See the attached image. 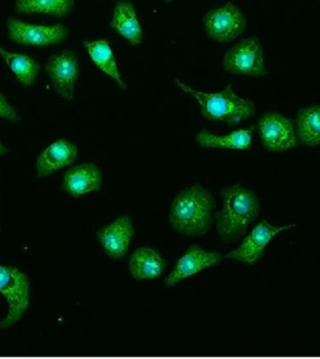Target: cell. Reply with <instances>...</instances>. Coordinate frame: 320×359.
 <instances>
[{
	"instance_id": "5b68a950",
	"label": "cell",
	"mask_w": 320,
	"mask_h": 359,
	"mask_svg": "<svg viewBox=\"0 0 320 359\" xmlns=\"http://www.w3.org/2000/svg\"><path fill=\"white\" fill-rule=\"evenodd\" d=\"M225 70L230 74L263 77L269 74L264 61L260 39L250 36L241 39L224 56Z\"/></svg>"
},
{
	"instance_id": "ffe728a7",
	"label": "cell",
	"mask_w": 320,
	"mask_h": 359,
	"mask_svg": "<svg viewBox=\"0 0 320 359\" xmlns=\"http://www.w3.org/2000/svg\"><path fill=\"white\" fill-rule=\"evenodd\" d=\"M0 57L10 67L19 83L25 86H32L35 83L39 66L30 56L8 52L0 46Z\"/></svg>"
},
{
	"instance_id": "8992f818",
	"label": "cell",
	"mask_w": 320,
	"mask_h": 359,
	"mask_svg": "<svg viewBox=\"0 0 320 359\" xmlns=\"http://www.w3.org/2000/svg\"><path fill=\"white\" fill-rule=\"evenodd\" d=\"M261 143L269 151L281 153L299 145L293 121L277 111L262 114L258 122Z\"/></svg>"
},
{
	"instance_id": "9a60e30c",
	"label": "cell",
	"mask_w": 320,
	"mask_h": 359,
	"mask_svg": "<svg viewBox=\"0 0 320 359\" xmlns=\"http://www.w3.org/2000/svg\"><path fill=\"white\" fill-rule=\"evenodd\" d=\"M167 266V262L156 250L151 247H140L132 252L128 268L134 279L153 280L160 277Z\"/></svg>"
},
{
	"instance_id": "5bb4252c",
	"label": "cell",
	"mask_w": 320,
	"mask_h": 359,
	"mask_svg": "<svg viewBox=\"0 0 320 359\" xmlns=\"http://www.w3.org/2000/svg\"><path fill=\"white\" fill-rule=\"evenodd\" d=\"M78 148L74 143L60 139L48 146L36 159V173L39 177H46L72 165L77 159Z\"/></svg>"
},
{
	"instance_id": "d6986e66",
	"label": "cell",
	"mask_w": 320,
	"mask_h": 359,
	"mask_svg": "<svg viewBox=\"0 0 320 359\" xmlns=\"http://www.w3.org/2000/svg\"><path fill=\"white\" fill-rule=\"evenodd\" d=\"M84 45L95 66L101 72L114 79L121 88L126 89V84L118 69L116 60L109 46V42L106 39H98V41H84Z\"/></svg>"
},
{
	"instance_id": "2e32d148",
	"label": "cell",
	"mask_w": 320,
	"mask_h": 359,
	"mask_svg": "<svg viewBox=\"0 0 320 359\" xmlns=\"http://www.w3.org/2000/svg\"><path fill=\"white\" fill-rule=\"evenodd\" d=\"M112 28L131 42L139 45L142 41V29L138 18L136 8L132 3L122 0L117 2L112 16Z\"/></svg>"
},
{
	"instance_id": "44dd1931",
	"label": "cell",
	"mask_w": 320,
	"mask_h": 359,
	"mask_svg": "<svg viewBox=\"0 0 320 359\" xmlns=\"http://www.w3.org/2000/svg\"><path fill=\"white\" fill-rule=\"evenodd\" d=\"M74 0H16L15 11L18 13H44L65 17L72 11Z\"/></svg>"
},
{
	"instance_id": "9c48e42d",
	"label": "cell",
	"mask_w": 320,
	"mask_h": 359,
	"mask_svg": "<svg viewBox=\"0 0 320 359\" xmlns=\"http://www.w3.org/2000/svg\"><path fill=\"white\" fill-rule=\"evenodd\" d=\"M8 29L11 41L28 46L58 44L69 35V29L63 25H32L14 18L8 20Z\"/></svg>"
},
{
	"instance_id": "6da1fadb",
	"label": "cell",
	"mask_w": 320,
	"mask_h": 359,
	"mask_svg": "<svg viewBox=\"0 0 320 359\" xmlns=\"http://www.w3.org/2000/svg\"><path fill=\"white\" fill-rule=\"evenodd\" d=\"M215 208V198L206 188L199 184L185 188L171 203V226L176 232L187 237L206 234L212 226Z\"/></svg>"
},
{
	"instance_id": "52a82bcc",
	"label": "cell",
	"mask_w": 320,
	"mask_h": 359,
	"mask_svg": "<svg viewBox=\"0 0 320 359\" xmlns=\"http://www.w3.org/2000/svg\"><path fill=\"white\" fill-rule=\"evenodd\" d=\"M246 24L243 11L232 2L208 11L204 18L207 36L220 43H229L240 36L246 30Z\"/></svg>"
},
{
	"instance_id": "ac0fdd59",
	"label": "cell",
	"mask_w": 320,
	"mask_h": 359,
	"mask_svg": "<svg viewBox=\"0 0 320 359\" xmlns=\"http://www.w3.org/2000/svg\"><path fill=\"white\" fill-rule=\"evenodd\" d=\"M294 123L299 144L313 148L320 144L319 105L300 108Z\"/></svg>"
},
{
	"instance_id": "277c9868",
	"label": "cell",
	"mask_w": 320,
	"mask_h": 359,
	"mask_svg": "<svg viewBox=\"0 0 320 359\" xmlns=\"http://www.w3.org/2000/svg\"><path fill=\"white\" fill-rule=\"evenodd\" d=\"M0 293L7 299L8 316L0 322L7 328L18 322L29 305V282L24 273L13 266H0Z\"/></svg>"
},
{
	"instance_id": "7402d4cb",
	"label": "cell",
	"mask_w": 320,
	"mask_h": 359,
	"mask_svg": "<svg viewBox=\"0 0 320 359\" xmlns=\"http://www.w3.org/2000/svg\"><path fill=\"white\" fill-rule=\"evenodd\" d=\"M0 118L8 121H18L20 119L15 109L8 102L4 95L0 93Z\"/></svg>"
},
{
	"instance_id": "e0dca14e",
	"label": "cell",
	"mask_w": 320,
	"mask_h": 359,
	"mask_svg": "<svg viewBox=\"0 0 320 359\" xmlns=\"http://www.w3.org/2000/svg\"><path fill=\"white\" fill-rule=\"evenodd\" d=\"M255 126L248 129H238L226 135L218 136L202 129L196 136V142L202 148L232 149V150L248 151L252 147L253 133Z\"/></svg>"
},
{
	"instance_id": "7c38bea8",
	"label": "cell",
	"mask_w": 320,
	"mask_h": 359,
	"mask_svg": "<svg viewBox=\"0 0 320 359\" xmlns=\"http://www.w3.org/2000/svg\"><path fill=\"white\" fill-rule=\"evenodd\" d=\"M135 234L133 223L128 215H122L98 230V241L109 257L120 259L128 255L129 244Z\"/></svg>"
},
{
	"instance_id": "3957f363",
	"label": "cell",
	"mask_w": 320,
	"mask_h": 359,
	"mask_svg": "<svg viewBox=\"0 0 320 359\" xmlns=\"http://www.w3.org/2000/svg\"><path fill=\"white\" fill-rule=\"evenodd\" d=\"M175 83L182 91L192 95L198 101L201 114L212 122H224L235 126L255 115L254 102L236 95L230 83L223 91L211 94L193 89L178 79H175Z\"/></svg>"
},
{
	"instance_id": "7a4b0ae2",
	"label": "cell",
	"mask_w": 320,
	"mask_h": 359,
	"mask_svg": "<svg viewBox=\"0 0 320 359\" xmlns=\"http://www.w3.org/2000/svg\"><path fill=\"white\" fill-rule=\"evenodd\" d=\"M223 208L216 213V227L225 243H232L246 234L258 218L260 205L254 191L236 184L221 191Z\"/></svg>"
},
{
	"instance_id": "8fae6325",
	"label": "cell",
	"mask_w": 320,
	"mask_h": 359,
	"mask_svg": "<svg viewBox=\"0 0 320 359\" xmlns=\"http://www.w3.org/2000/svg\"><path fill=\"white\" fill-rule=\"evenodd\" d=\"M223 258L219 252H208L198 245H191L180 258L173 271L166 278V285L174 286L204 269L218 265L222 263Z\"/></svg>"
},
{
	"instance_id": "30bf717a",
	"label": "cell",
	"mask_w": 320,
	"mask_h": 359,
	"mask_svg": "<svg viewBox=\"0 0 320 359\" xmlns=\"http://www.w3.org/2000/svg\"><path fill=\"white\" fill-rule=\"evenodd\" d=\"M46 72L56 92L62 97L72 100L74 95L76 81L79 77V63L75 53L72 50H65L50 56Z\"/></svg>"
},
{
	"instance_id": "4fadbf2b",
	"label": "cell",
	"mask_w": 320,
	"mask_h": 359,
	"mask_svg": "<svg viewBox=\"0 0 320 359\" xmlns=\"http://www.w3.org/2000/svg\"><path fill=\"white\" fill-rule=\"evenodd\" d=\"M102 174L97 165L84 163L69 168L65 173L62 187L73 198L100 190Z\"/></svg>"
},
{
	"instance_id": "ba28073f",
	"label": "cell",
	"mask_w": 320,
	"mask_h": 359,
	"mask_svg": "<svg viewBox=\"0 0 320 359\" xmlns=\"http://www.w3.org/2000/svg\"><path fill=\"white\" fill-rule=\"evenodd\" d=\"M296 226V224H285V226H274L266 220L252 229V231L244 238L237 249L229 252L226 258L234 259L246 265H254L263 257L267 245L281 232L286 231Z\"/></svg>"
},
{
	"instance_id": "603a6c76",
	"label": "cell",
	"mask_w": 320,
	"mask_h": 359,
	"mask_svg": "<svg viewBox=\"0 0 320 359\" xmlns=\"http://www.w3.org/2000/svg\"><path fill=\"white\" fill-rule=\"evenodd\" d=\"M165 1L170 2L171 0H165Z\"/></svg>"
}]
</instances>
